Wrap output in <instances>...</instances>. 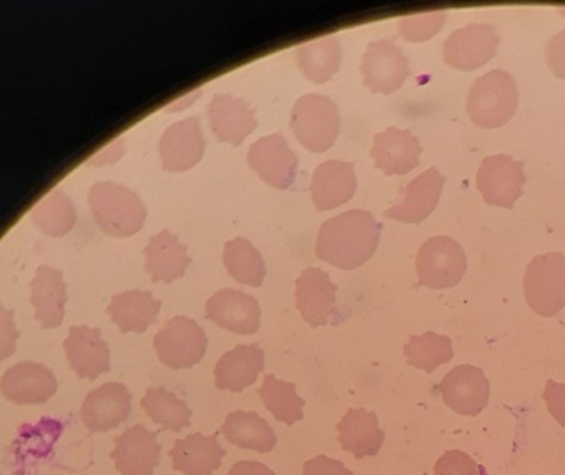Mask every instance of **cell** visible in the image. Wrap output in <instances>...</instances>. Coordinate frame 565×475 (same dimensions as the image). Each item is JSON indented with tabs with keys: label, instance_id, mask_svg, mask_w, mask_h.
<instances>
[{
	"label": "cell",
	"instance_id": "cell-7",
	"mask_svg": "<svg viewBox=\"0 0 565 475\" xmlns=\"http://www.w3.org/2000/svg\"><path fill=\"white\" fill-rule=\"evenodd\" d=\"M207 336L198 322L175 316L157 332L154 348L162 364L172 369L192 368L207 352Z\"/></svg>",
	"mask_w": 565,
	"mask_h": 475
},
{
	"label": "cell",
	"instance_id": "cell-4",
	"mask_svg": "<svg viewBox=\"0 0 565 475\" xmlns=\"http://www.w3.org/2000/svg\"><path fill=\"white\" fill-rule=\"evenodd\" d=\"M290 128L306 150L311 152L330 150L340 134V115H338L337 105L324 95H305L294 105Z\"/></svg>",
	"mask_w": 565,
	"mask_h": 475
},
{
	"label": "cell",
	"instance_id": "cell-35",
	"mask_svg": "<svg viewBox=\"0 0 565 475\" xmlns=\"http://www.w3.org/2000/svg\"><path fill=\"white\" fill-rule=\"evenodd\" d=\"M36 228L50 237L65 236L76 222V209L72 199L61 190L45 195L31 213Z\"/></svg>",
	"mask_w": 565,
	"mask_h": 475
},
{
	"label": "cell",
	"instance_id": "cell-18",
	"mask_svg": "<svg viewBox=\"0 0 565 475\" xmlns=\"http://www.w3.org/2000/svg\"><path fill=\"white\" fill-rule=\"evenodd\" d=\"M63 347L67 361L78 378L94 381L99 375L109 373L110 353L98 328L92 330L86 325L72 326Z\"/></svg>",
	"mask_w": 565,
	"mask_h": 475
},
{
	"label": "cell",
	"instance_id": "cell-39",
	"mask_svg": "<svg viewBox=\"0 0 565 475\" xmlns=\"http://www.w3.org/2000/svg\"><path fill=\"white\" fill-rule=\"evenodd\" d=\"M542 398L545 400L551 414L565 429V384H557L551 379L546 382V389Z\"/></svg>",
	"mask_w": 565,
	"mask_h": 475
},
{
	"label": "cell",
	"instance_id": "cell-19",
	"mask_svg": "<svg viewBox=\"0 0 565 475\" xmlns=\"http://www.w3.org/2000/svg\"><path fill=\"white\" fill-rule=\"evenodd\" d=\"M207 114L215 139L221 142H231L234 147L242 145V142L257 128L255 110L234 95H214Z\"/></svg>",
	"mask_w": 565,
	"mask_h": 475
},
{
	"label": "cell",
	"instance_id": "cell-14",
	"mask_svg": "<svg viewBox=\"0 0 565 475\" xmlns=\"http://www.w3.org/2000/svg\"><path fill=\"white\" fill-rule=\"evenodd\" d=\"M131 395L124 384L108 382L84 399L81 419L89 432H108L129 419Z\"/></svg>",
	"mask_w": 565,
	"mask_h": 475
},
{
	"label": "cell",
	"instance_id": "cell-1",
	"mask_svg": "<svg viewBox=\"0 0 565 475\" xmlns=\"http://www.w3.org/2000/svg\"><path fill=\"white\" fill-rule=\"evenodd\" d=\"M380 224L371 213L347 210L326 220L317 236L316 256L343 271L362 267L376 252Z\"/></svg>",
	"mask_w": 565,
	"mask_h": 475
},
{
	"label": "cell",
	"instance_id": "cell-38",
	"mask_svg": "<svg viewBox=\"0 0 565 475\" xmlns=\"http://www.w3.org/2000/svg\"><path fill=\"white\" fill-rule=\"evenodd\" d=\"M435 475H479V466L467 453L448 451L438 458Z\"/></svg>",
	"mask_w": 565,
	"mask_h": 475
},
{
	"label": "cell",
	"instance_id": "cell-30",
	"mask_svg": "<svg viewBox=\"0 0 565 475\" xmlns=\"http://www.w3.org/2000/svg\"><path fill=\"white\" fill-rule=\"evenodd\" d=\"M232 445L269 453L277 445L276 432L256 411H232L218 430Z\"/></svg>",
	"mask_w": 565,
	"mask_h": 475
},
{
	"label": "cell",
	"instance_id": "cell-21",
	"mask_svg": "<svg viewBox=\"0 0 565 475\" xmlns=\"http://www.w3.org/2000/svg\"><path fill=\"white\" fill-rule=\"evenodd\" d=\"M445 183V176L436 168H430L405 187L403 199L385 216L405 224H420L436 209Z\"/></svg>",
	"mask_w": 565,
	"mask_h": 475
},
{
	"label": "cell",
	"instance_id": "cell-6",
	"mask_svg": "<svg viewBox=\"0 0 565 475\" xmlns=\"http://www.w3.org/2000/svg\"><path fill=\"white\" fill-rule=\"evenodd\" d=\"M467 268L463 248L451 237H433L417 252L416 273L422 287L436 290L457 287Z\"/></svg>",
	"mask_w": 565,
	"mask_h": 475
},
{
	"label": "cell",
	"instance_id": "cell-36",
	"mask_svg": "<svg viewBox=\"0 0 565 475\" xmlns=\"http://www.w3.org/2000/svg\"><path fill=\"white\" fill-rule=\"evenodd\" d=\"M404 355L409 366L431 374L443 364L452 360V342L448 336L426 332L420 336H411L404 347Z\"/></svg>",
	"mask_w": 565,
	"mask_h": 475
},
{
	"label": "cell",
	"instance_id": "cell-34",
	"mask_svg": "<svg viewBox=\"0 0 565 475\" xmlns=\"http://www.w3.org/2000/svg\"><path fill=\"white\" fill-rule=\"evenodd\" d=\"M224 263L231 277L246 287L260 288L266 278V263L260 251L242 237L226 242Z\"/></svg>",
	"mask_w": 565,
	"mask_h": 475
},
{
	"label": "cell",
	"instance_id": "cell-29",
	"mask_svg": "<svg viewBox=\"0 0 565 475\" xmlns=\"http://www.w3.org/2000/svg\"><path fill=\"white\" fill-rule=\"evenodd\" d=\"M161 305L162 302L152 298L150 292L136 289L114 295L107 313L121 334H142L156 324Z\"/></svg>",
	"mask_w": 565,
	"mask_h": 475
},
{
	"label": "cell",
	"instance_id": "cell-9",
	"mask_svg": "<svg viewBox=\"0 0 565 475\" xmlns=\"http://www.w3.org/2000/svg\"><path fill=\"white\" fill-rule=\"evenodd\" d=\"M363 84L372 93L393 94L409 76V61L391 41L372 42L362 57Z\"/></svg>",
	"mask_w": 565,
	"mask_h": 475
},
{
	"label": "cell",
	"instance_id": "cell-15",
	"mask_svg": "<svg viewBox=\"0 0 565 475\" xmlns=\"http://www.w3.org/2000/svg\"><path fill=\"white\" fill-rule=\"evenodd\" d=\"M205 315L232 334L253 335L260 330V305L253 295L239 290L223 289L216 292L205 304Z\"/></svg>",
	"mask_w": 565,
	"mask_h": 475
},
{
	"label": "cell",
	"instance_id": "cell-40",
	"mask_svg": "<svg viewBox=\"0 0 565 475\" xmlns=\"http://www.w3.org/2000/svg\"><path fill=\"white\" fill-rule=\"evenodd\" d=\"M546 62L554 76L559 80H565V30L548 41Z\"/></svg>",
	"mask_w": 565,
	"mask_h": 475
},
{
	"label": "cell",
	"instance_id": "cell-16",
	"mask_svg": "<svg viewBox=\"0 0 565 475\" xmlns=\"http://www.w3.org/2000/svg\"><path fill=\"white\" fill-rule=\"evenodd\" d=\"M57 381L42 364L19 363L0 378V392L8 402L19 406L41 404L55 395Z\"/></svg>",
	"mask_w": 565,
	"mask_h": 475
},
{
	"label": "cell",
	"instance_id": "cell-28",
	"mask_svg": "<svg viewBox=\"0 0 565 475\" xmlns=\"http://www.w3.org/2000/svg\"><path fill=\"white\" fill-rule=\"evenodd\" d=\"M145 257L146 272L154 283L177 281L183 277L189 263L192 262L186 246L181 245L178 236L169 234L168 230L151 237L145 248Z\"/></svg>",
	"mask_w": 565,
	"mask_h": 475
},
{
	"label": "cell",
	"instance_id": "cell-42",
	"mask_svg": "<svg viewBox=\"0 0 565 475\" xmlns=\"http://www.w3.org/2000/svg\"><path fill=\"white\" fill-rule=\"evenodd\" d=\"M228 475H276L266 464L258 462H237Z\"/></svg>",
	"mask_w": 565,
	"mask_h": 475
},
{
	"label": "cell",
	"instance_id": "cell-5",
	"mask_svg": "<svg viewBox=\"0 0 565 475\" xmlns=\"http://www.w3.org/2000/svg\"><path fill=\"white\" fill-rule=\"evenodd\" d=\"M525 299L542 316H554L565 307V257L559 252L539 256L526 268Z\"/></svg>",
	"mask_w": 565,
	"mask_h": 475
},
{
	"label": "cell",
	"instance_id": "cell-22",
	"mask_svg": "<svg viewBox=\"0 0 565 475\" xmlns=\"http://www.w3.org/2000/svg\"><path fill=\"white\" fill-rule=\"evenodd\" d=\"M337 287L319 268L305 269L297 281V309L311 328L329 324L334 313Z\"/></svg>",
	"mask_w": 565,
	"mask_h": 475
},
{
	"label": "cell",
	"instance_id": "cell-10",
	"mask_svg": "<svg viewBox=\"0 0 565 475\" xmlns=\"http://www.w3.org/2000/svg\"><path fill=\"white\" fill-rule=\"evenodd\" d=\"M499 47V36L489 24H469L454 31L443 45V56L448 66L472 72L493 60Z\"/></svg>",
	"mask_w": 565,
	"mask_h": 475
},
{
	"label": "cell",
	"instance_id": "cell-23",
	"mask_svg": "<svg viewBox=\"0 0 565 475\" xmlns=\"http://www.w3.org/2000/svg\"><path fill=\"white\" fill-rule=\"evenodd\" d=\"M358 181L352 163L327 161L313 173L311 198L319 213L347 204L356 192Z\"/></svg>",
	"mask_w": 565,
	"mask_h": 475
},
{
	"label": "cell",
	"instance_id": "cell-33",
	"mask_svg": "<svg viewBox=\"0 0 565 475\" xmlns=\"http://www.w3.org/2000/svg\"><path fill=\"white\" fill-rule=\"evenodd\" d=\"M141 408L162 431L181 432L189 429L192 410L175 393L163 388H149L141 399Z\"/></svg>",
	"mask_w": 565,
	"mask_h": 475
},
{
	"label": "cell",
	"instance_id": "cell-32",
	"mask_svg": "<svg viewBox=\"0 0 565 475\" xmlns=\"http://www.w3.org/2000/svg\"><path fill=\"white\" fill-rule=\"evenodd\" d=\"M257 395L277 421L290 427L303 420L306 402L297 393V385L281 381L268 374L264 377L262 387L257 389Z\"/></svg>",
	"mask_w": 565,
	"mask_h": 475
},
{
	"label": "cell",
	"instance_id": "cell-41",
	"mask_svg": "<svg viewBox=\"0 0 565 475\" xmlns=\"http://www.w3.org/2000/svg\"><path fill=\"white\" fill-rule=\"evenodd\" d=\"M302 475H353V473L341 462L320 455L305 463Z\"/></svg>",
	"mask_w": 565,
	"mask_h": 475
},
{
	"label": "cell",
	"instance_id": "cell-20",
	"mask_svg": "<svg viewBox=\"0 0 565 475\" xmlns=\"http://www.w3.org/2000/svg\"><path fill=\"white\" fill-rule=\"evenodd\" d=\"M420 154V142L409 130H399L393 126L383 133L374 136L371 156L374 166L387 176H394V174L403 176L414 171L419 165Z\"/></svg>",
	"mask_w": 565,
	"mask_h": 475
},
{
	"label": "cell",
	"instance_id": "cell-13",
	"mask_svg": "<svg viewBox=\"0 0 565 475\" xmlns=\"http://www.w3.org/2000/svg\"><path fill=\"white\" fill-rule=\"evenodd\" d=\"M443 400L459 415L475 417L488 408L490 384L482 369L458 366L446 375L440 385Z\"/></svg>",
	"mask_w": 565,
	"mask_h": 475
},
{
	"label": "cell",
	"instance_id": "cell-31",
	"mask_svg": "<svg viewBox=\"0 0 565 475\" xmlns=\"http://www.w3.org/2000/svg\"><path fill=\"white\" fill-rule=\"evenodd\" d=\"M341 57L340 42L332 36L305 42L297 52L300 72L316 84L329 82L340 71Z\"/></svg>",
	"mask_w": 565,
	"mask_h": 475
},
{
	"label": "cell",
	"instance_id": "cell-37",
	"mask_svg": "<svg viewBox=\"0 0 565 475\" xmlns=\"http://www.w3.org/2000/svg\"><path fill=\"white\" fill-rule=\"evenodd\" d=\"M446 19V12L405 15L399 20V34L409 42H424L438 34V31L445 25Z\"/></svg>",
	"mask_w": 565,
	"mask_h": 475
},
{
	"label": "cell",
	"instance_id": "cell-3",
	"mask_svg": "<svg viewBox=\"0 0 565 475\" xmlns=\"http://www.w3.org/2000/svg\"><path fill=\"white\" fill-rule=\"evenodd\" d=\"M519 107V91L511 74L493 71L473 83L468 95L467 112L475 125L499 129L509 123Z\"/></svg>",
	"mask_w": 565,
	"mask_h": 475
},
{
	"label": "cell",
	"instance_id": "cell-11",
	"mask_svg": "<svg viewBox=\"0 0 565 475\" xmlns=\"http://www.w3.org/2000/svg\"><path fill=\"white\" fill-rule=\"evenodd\" d=\"M249 166L268 186L287 190L297 177L299 161L281 134L263 137L250 147Z\"/></svg>",
	"mask_w": 565,
	"mask_h": 475
},
{
	"label": "cell",
	"instance_id": "cell-25",
	"mask_svg": "<svg viewBox=\"0 0 565 475\" xmlns=\"http://www.w3.org/2000/svg\"><path fill=\"white\" fill-rule=\"evenodd\" d=\"M218 432L204 436L202 432L177 440L169 456L172 468L184 475H213L221 467L225 456L224 447L220 445Z\"/></svg>",
	"mask_w": 565,
	"mask_h": 475
},
{
	"label": "cell",
	"instance_id": "cell-2",
	"mask_svg": "<svg viewBox=\"0 0 565 475\" xmlns=\"http://www.w3.org/2000/svg\"><path fill=\"white\" fill-rule=\"evenodd\" d=\"M88 204L95 224L105 235L129 237L142 229L147 209L141 198L128 187L113 182L94 184Z\"/></svg>",
	"mask_w": 565,
	"mask_h": 475
},
{
	"label": "cell",
	"instance_id": "cell-24",
	"mask_svg": "<svg viewBox=\"0 0 565 475\" xmlns=\"http://www.w3.org/2000/svg\"><path fill=\"white\" fill-rule=\"evenodd\" d=\"M30 289L31 304L35 310L34 319L40 322L42 330H54L61 326L65 319L67 295L60 269L46 266L36 268Z\"/></svg>",
	"mask_w": 565,
	"mask_h": 475
},
{
	"label": "cell",
	"instance_id": "cell-27",
	"mask_svg": "<svg viewBox=\"0 0 565 475\" xmlns=\"http://www.w3.org/2000/svg\"><path fill=\"white\" fill-rule=\"evenodd\" d=\"M337 431L343 451L352 453L358 461L379 455L385 440L377 414L364 409L348 410Z\"/></svg>",
	"mask_w": 565,
	"mask_h": 475
},
{
	"label": "cell",
	"instance_id": "cell-8",
	"mask_svg": "<svg viewBox=\"0 0 565 475\" xmlns=\"http://www.w3.org/2000/svg\"><path fill=\"white\" fill-rule=\"evenodd\" d=\"M525 181L524 163L509 155H493L480 165L477 186L486 203L511 209L519 202Z\"/></svg>",
	"mask_w": 565,
	"mask_h": 475
},
{
	"label": "cell",
	"instance_id": "cell-43",
	"mask_svg": "<svg viewBox=\"0 0 565 475\" xmlns=\"http://www.w3.org/2000/svg\"><path fill=\"white\" fill-rule=\"evenodd\" d=\"M479 475H489L488 469L483 466H479Z\"/></svg>",
	"mask_w": 565,
	"mask_h": 475
},
{
	"label": "cell",
	"instance_id": "cell-17",
	"mask_svg": "<svg viewBox=\"0 0 565 475\" xmlns=\"http://www.w3.org/2000/svg\"><path fill=\"white\" fill-rule=\"evenodd\" d=\"M205 140L199 118H189L169 126L160 141L163 171L186 172L204 155Z\"/></svg>",
	"mask_w": 565,
	"mask_h": 475
},
{
	"label": "cell",
	"instance_id": "cell-26",
	"mask_svg": "<svg viewBox=\"0 0 565 475\" xmlns=\"http://www.w3.org/2000/svg\"><path fill=\"white\" fill-rule=\"evenodd\" d=\"M264 369V352L258 345H239L224 353L215 366V387L242 393L257 381Z\"/></svg>",
	"mask_w": 565,
	"mask_h": 475
},
{
	"label": "cell",
	"instance_id": "cell-12",
	"mask_svg": "<svg viewBox=\"0 0 565 475\" xmlns=\"http://www.w3.org/2000/svg\"><path fill=\"white\" fill-rule=\"evenodd\" d=\"M158 432L137 424L115 438V449L109 457L120 475H154L162 451L157 442Z\"/></svg>",
	"mask_w": 565,
	"mask_h": 475
}]
</instances>
